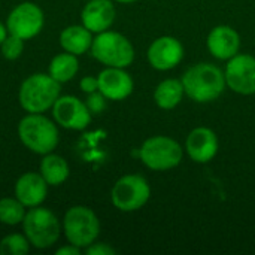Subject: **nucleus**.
<instances>
[{
  "label": "nucleus",
  "instance_id": "nucleus-27",
  "mask_svg": "<svg viewBox=\"0 0 255 255\" xmlns=\"http://www.w3.org/2000/svg\"><path fill=\"white\" fill-rule=\"evenodd\" d=\"M79 87L85 94H91L94 91H99V79L97 76H91V75L84 76L79 82Z\"/></svg>",
  "mask_w": 255,
  "mask_h": 255
},
{
  "label": "nucleus",
  "instance_id": "nucleus-10",
  "mask_svg": "<svg viewBox=\"0 0 255 255\" xmlns=\"http://www.w3.org/2000/svg\"><path fill=\"white\" fill-rule=\"evenodd\" d=\"M51 111L54 121L60 127L75 131L85 130L90 126L93 117L85 102L76 96H60Z\"/></svg>",
  "mask_w": 255,
  "mask_h": 255
},
{
  "label": "nucleus",
  "instance_id": "nucleus-8",
  "mask_svg": "<svg viewBox=\"0 0 255 255\" xmlns=\"http://www.w3.org/2000/svg\"><path fill=\"white\" fill-rule=\"evenodd\" d=\"M151 197V187L142 175H124L112 187V205L121 212L142 209Z\"/></svg>",
  "mask_w": 255,
  "mask_h": 255
},
{
  "label": "nucleus",
  "instance_id": "nucleus-18",
  "mask_svg": "<svg viewBox=\"0 0 255 255\" xmlns=\"http://www.w3.org/2000/svg\"><path fill=\"white\" fill-rule=\"evenodd\" d=\"M93 33L85 25H69L60 33V45L66 52L82 55L91 49Z\"/></svg>",
  "mask_w": 255,
  "mask_h": 255
},
{
  "label": "nucleus",
  "instance_id": "nucleus-28",
  "mask_svg": "<svg viewBox=\"0 0 255 255\" xmlns=\"http://www.w3.org/2000/svg\"><path fill=\"white\" fill-rule=\"evenodd\" d=\"M55 254L57 255H79L81 254V248H78V247H75V245L69 244V245H64V247L58 248V250L55 251Z\"/></svg>",
  "mask_w": 255,
  "mask_h": 255
},
{
  "label": "nucleus",
  "instance_id": "nucleus-9",
  "mask_svg": "<svg viewBox=\"0 0 255 255\" xmlns=\"http://www.w3.org/2000/svg\"><path fill=\"white\" fill-rule=\"evenodd\" d=\"M45 24L43 10L33 1H22L16 4L6 19V28L10 34L21 37L22 40L37 36Z\"/></svg>",
  "mask_w": 255,
  "mask_h": 255
},
{
  "label": "nucleus",
  "instance_id": "nucleus-24",
  "mask_svg": "<svg viewBox=\"0 0 255 255\" xmlns=\"http://www.w3.org/2000/svg\"><path fill=\"white\" fill-rule=\"evenodd\" d=\"M0 51H1V55L6 58V60H16L21 57L22 51H24V40L18 36H13V34H7L6 39L1 42L0 45Z\"/></svg>",
  "mask_w": 255,
  "mask_h": 255
},
{
  "label": "nucleus",
  "instance_id": "nucleus-4",
  "mask_svg": "<svg viewBox=\"0 0 255 255\" xmlns=\"http://www.w3.org/2000/svg\"><path fill=\"white\" fill-rule=\"evenodd\" d=\"M22 230L31 247L46 250L58 242L63 226L52 211L42 206H34L25 212Z\"/></svg>",
  "mask_w": 255,
  "mask_h": 255
},
{
  "label": "nucleus",
  "instance_id": "nucleus-11",
  "mask_svg": "<svg viewBox=\"0 0 255 255\" xmlns=\"http://www.w3.org/2000/svg\"><path fill=\"white\" fill-rule=\"evenodd\" d=\"M227 87L242 96L255 94V57L251 54H236L227 60L224 69Z\"/></svg>",
  "mask_w": 255,
  "mask_h": 255
},
{
  "label": "nucleus",
  "instance_id": "nucleus-6",
  "mask_svg": "<svg viewBox=\"0 0 255 255\" xmlns=\"http://www.w3.org/2000/svg\"><path fill=\"white\" fill-rule=\"evenodd\" d=\"M91 55L106 67H128L134 60L133 43L118 31H102L93 39Z\"/></svg>",
  "mask_w": 255,
  "mask_h": 255
},
{
  "label": "nucleus",
  "instance_id": "nucleus-19",
  "mask_svg": "<svg viewBox=\"0 0 255 255\" xmlns=\"http://www.w3.org/2000/svg\"><path fill=\"white\" fill-rule=\"evenodd\" d=\"M39 173L42 175V178L46 181L48 185L58 187L67 181L70 175V169L67 161L61 155L49 152L43 155L39 166Z\"/></svg>",
  "mask_w": 255,
  "mask_h": 255
},
{
  "label": "nucleus",
  "instance_id": "nucleus-5",
  "mask_svg": "<svg viewBox=\"0 0 255 255\" xmlns=\"http://www.w3.org/2000/svg\"><path fill=\"white\" fill-rule=\"evenodd\" d=\"M140 161L151 170L164 172L181 164L184 149L181 143L169 136L160 134L148 137L136 151Z\"/></svg>",
  "mask_w": 255,
  "mask_h": 255
},
{
  "label": "nucleus",
  "instance_id": "nucleus-20",
  "mask_svg": "<svg viewBox=\"0 0 255 255\" xmlns=\"http://www.w3.org/2000/svg\"><path fill=\"white\" fill-rule=\"evenodd\" d=\"M185 91L181 79L169 78L161 81L154 91V102L160 109L170 111L175 109L184 99Z\"/></svg>",
  "mask_w": 255,
  "mask_h": 255
},
{
  "label": "nucleus",
  "instance_id": "nucleus-2",
  "mask_svg": "<svg viewBox=\"0 0 255 255\" xmlns=\"http://www.w3.org/2000/svg\"><path fill=\"white\" fill-rule=\"evenodd\" d=\"M60 93L61 84L49 73H34L22 81L18 100L27 114H45L48 109H52Z\"/></svg>",
  "mask_w": 255,
  "mask_h": 255
},
{
  "label": "nucleus",
  "instance_id": "nucleus-29",
  "mask_svg": "<svg viewBox=\"0 0 255 255\" xmlns=\"http://www.w3.org/2000/svg\"><path fill=\"white\" fill-rule=\"evenodd\" d=\"M7 34H9V31H7V28H6V24H1V22H0V45H1V42L6 39Z\"/></svg>",
  "mask_w": 255,
  "mask_h": 255
},
{
  "label": "nucleus",
  "instance_id": "nucleus-12",
  "mask_svg": "<svg viewBox=\"0 0 255 255\" xmlns=\"http://www.w3.org/2000/svg\"><path fill=\"white\" fill-rule=\"evenodd\" d=\"M148 63L160 72L176 67L184 58V46L173 36H161L152 40L146 52Z\"/></svg>",
  "mask_w": 255,
  "mask_h": 255
},
{
  "label": "nucleus",
  "instance_id": "nucleus-13",
  "mask_svg": "<svg viewBox=\"0 0 255 255\" xmlns=\"http://www.w3.org/2000/svg\"><path fill=\"white\" fill-rule=\"evenodd\" d=\"M220 149V142L214 130L208 127L193 128L185 140V151L194 163H209L215 158Z\"/></svg>",
  "mask_w": 255,
  "mask_h": 255
},
{
  "label": "nucleus",
  "instance_id": "nucleus-17",
  "mask_svg": "<svg viewBox=\"0 0 255 255\" xmlns=\"http://www.w3.org/2000/svg\"><path fill=\"white\" fill-rule=\"evenodd\" d=\"M48 187L40 173L27 172L15 182V197L28 209L40 206L48 196Z\"/></svg>",
  "mask_w": 255,
  "mask_h": 255
},
{
  "label": "nucleus",
  "instance_id": "nucleus-16",
  "mask_svg": "<svg viewBox=\"0 0 255 255\" xmlns=\"http://www.w3.org/2000/svg\"><path fill=\"white\" fill-rule=\"evenodd\" d=\"M115 15L117 10L112 0H87V4L81 12V21L91 33L99 34L111 28Z\"/></svg>",
  "mask_w": 255,
  "mask_h": 255
},
{
  "label": "nucleus",
  "instance_id": "nucleus-26",
  "mask_svg": "<svg viewBox=\"0 0 255 255\" xmlns=\"http://www.w3.org/2000/svg\"><path fill=\"white\" fill-rule=\"evenodd\" d=\"M117 251L103 242H94L90 247H87V255H115Z\"/></svg>",
  "mask_w": 255,
  "mask_h": 255
},
{
  "label": "nucleus",
  "instance_id": "nucleus-30",
  "mask_svg": "<svg viewBox=\"0 0 255 255\" xmlns=\"http://www.w3.org/2000/svg\"><path fill=\"white\" fill-rule=\"evenodd\" d=\"M114 1H118V3H133L136 0H114Z\"/></svg>",
  "mask_w": 255,
  "mask_h": 255
},
{
  "label": "nucleus",
  "instance_id": "nucleus-3",
  "mask_svg": "<svg viewBox=\"0 0 255 255\" xmlns=\"http://www.w3.org/2000/svg\"><path fill=\"white\" fill-rule=\"evenodd\" d=\"M18 137L28 151L39 155L54 152L60 140L57 123L43 114H27L18 124Z\"/></svg>",
  "mask_w": 255,
  "mask_h": 255
},
{
  "label": "nucleus",
  "instance_id": "nucleus-15",
  "mask_svg": "<svg viewBox=\"0 0 255 255\" xmlns=\"http://www.w3.org/2000/svg\"><path fill=\"white\" fill-rule=\"evenodd\" d=\"M206 46L215 58L227 61L239 54L241 36L230 25H217L209 31Z\"/></svg>",
  "mask_w": 255,
  "mask_h": 255
},
{
  "label": "nucleus",
  "instance_id": "nucleus-21",
  "mask_svg": "<svg viewBox=\"0 0 255 255\" xmlns=\"http://www.w3.org/2000/svg\"><path fill=\"white\" fill-rule=\"evenodd\" d=\"M79 70V61H78V55H73L70 52H61L57 54L51 63H49V69L48 73L60 84L69 82L70 79H73L76 76Z\"/></svg>",
  "mask_w": 255,
  "mask_h": 255
},
{
  "label": "nucleus",
  "instance_id": "nucleus-14",
  "mask_svg": "<svg viewBox=\"0 0 255 255\" xmlns=\"http://www.w3.org/2000/svg\"><path fill=\"white\" fill-rule=\"evenodd\" d=\"M99 91L114 102L127 99L134 88L133 78L123 67H106L99 75Z\"/></svg>",
  "mask_w": 255,
  "mask_h": 255
},
{
  "label": "nucleus",
  "instance_id": "nucleus-23",
  "mask_svg": "<svg viewBox=\"0 0 255 255\" xmlns=\"http://www.w3.org/2000/svg\"><path fill=\"white\" fill-rule=\"evenodd\" d=\"M30 242L25 235L12 233L0 241V254L3 255H25L30 251Z\"/></svg>",
  "mask_w": 255,
  "mask_h": 255
},
{
  "label": "nucleus",
  "instance_id": "nucleus-22",
  "mask_svg": "<svg viewBox=\"0 0 255 255\" xmlns=\"http://www.w3.org/2000/svg\"><path fill=\"white\" fill-rule=\"evenodd\" d=\"M25 217V206L16 197L0 199V223L4 226L22 224Z\"/></svg>",
  "mask_w": 255,
  "mask_h": 255
},
{
  "label": "nucleus",
  "instance_id": "nucleus-7",
  "mask_svg": "<svg viewBox=\"0 0 255 255\" xmlns=\"http://www.w3.org/2000/svg\"><path fill=\"white\" fill-rule=\"evenodd\" d=\"M61 226L67 242L81 250L94 244L100 235V221L87 206L70 208L64 214Z\"/></svg>",
  "mask_w": 255,
  "mask_h": 255
},
{
  "label": "nucleus",
  "instance_id": "nucleus-1",
  "mask_svg": "<svg viewBox=\"0 0 255 255\" xmlns=\"http://www.w3.org/2000/svg\"><path fill=\"white\" fill-rule=\"evenodd\" d=\"M185 96L197 103L217 100L226 90V75L212 63H199L187 69L181 78Z\"/></svg>",
  "mask_w": 255,
  "mask_h": 255
},
{
  "label": "nucleus",
  "instance_id": "nucleus-25",
  "mask_svg": "<svg viewBox=\"0 0 255 255\" xmlns=\"http://www.w3.org/2000/svg\"><path fill=\"white\" fill-rule=\"evenodd\" d=\"M106 97L100 93V91H94L91 94H87V100H85V105L88 108V111L93 114V115H99L102 114L105 109H106Z\"/></svg>",
  "mask_w": 255,
  "mask_h": 255
}]
</instances>
